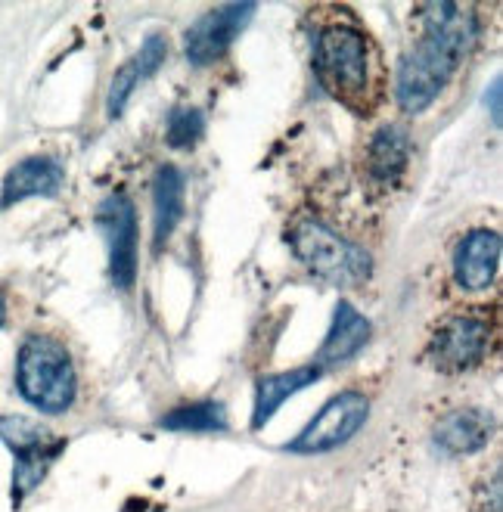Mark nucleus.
<instances>
[{"instance_id":"1","label":"nucleus","mask_w":503,"mask_h":512,"mask_svg":"<svg viewBox=\"0 0 503 512\" xmlns=\"http://www.w3.org/2000/svg\"><path fill=\"white\" fill-rule=\"evenodd\" d=\"M479 22L469 10L454 4L423 7V38L398 69V103L404 112L429 109L451 81L463 53L472 47Z\"/></svg>"},{"instance_id":"2","label":"nucleus","mask_w":503,"mask_h":512,"mask_svg":"<svg viewBox=\"0 0 503 512\" xmlns=\"http://www.w3.org/2000/svg\"><path fill=\"white\" fill-rule=\"evenodd\" d=\"M314 69L327 94L354 112L373 106V50L361 28L330 22L317 32Z\"/></svg>"},{"instance_id":"3","label":"nucleus","mask_w":503,"mask_h":512,"mask_svg":"<svg viewBox=\"0 0 503 512\" xmlns=\"http://www.w3.org/2000/svg\"><path fill=\"white\" fill-rule=\"evenodd\" d=\"M16 385L19 395L41 413L69 410L75 401V367L69 351L47 336H32L19 351Z\"/></svg>"},{"instance_id":"4","label":"nucleus","mask_w":503,"mask_h":512,"mask_svg":"<svg viewBox=\"0 0 503 512\" xmlns=\"http://www.w3.org/2000/svg\"><path fill=\"white\" fill-rule=\"evenodd\" d=\"M289 243L311 274L336 286H354L370 277V255L320 221H299L289 233Z\"/></svg>"},{"instance_id":"5","label":"nucleus","mask_w":503,"mask_h":512,"mask_svg":"<svg viewBox=\"0 0 503 512\" xmlns=\"http://www.w3.org/2000/svg\"><path fill=\"white\" fill-rule=\"evenodd\" d=\"M370 404L358 391H345L336 395L333 401L323 404V410L302 429V435L289 444L295 454H327L342 444H348L367 423Z\"/></svg>"},{"instance_id":"6","label":"nucleus","mask_w":503,"mask_h":512,"mask_svg":"<svg viewBox=\"0 0 503 512\" xmlns=\"http://www.w3.org/2000/svg\"><path fill=\"white\" fill-rule=\"evenodd\" d=\"M255 16V4H224L205 13L184 38V50L193 66H209L230 50L240 32Z\"/></svg>"},{"instance_id":"7","label":"nucleus","mask_w":503,"mask_h":512,"mask_svg":"<svg viewBox=\"0 0 503 512\" xmlns=\"http://www.w3.org/2000/svg\"><path fill=\"white\" fill-rule=\"evenodd\" d=\"M488 351V329L482 320L476 317H454L448 323H441V329L432 339L429 357H432V367L438 373H466L479 364Z\"/></svg>"},{"instance_id":"8","label":"nucleus","mask_w":503,"mask_h":512,"mask_svg":"<svg viewBox=\"0 0 503 512\" xmlns=\"http://www.w3.org/2000/svg\"><path fill=\"white\" fill-rule=\"evenodd\" d=\"M100 224L109 236V270L115 286L128 289L137 274V215L125 196H112L100 208Z\"/></svg>"},{"instance_id":"9","label":"nucleus","mask_w":503,"mask_h":512,"mask_svg":"<svg viewBox=\"0 0 503 512\" xmlns=\"http://www.w3.org/2000/svg\"><path fill=\"white\" fill-rule=\"evenodd\" d=\"M500 264V236L494 230H472L454 255V274L466 292H482L494 283Z\"/></svg>"},{"instance_id":"10","label":"nucleus","mask_w":503,"mask_h":512,"mask_svg":"<svg viewBox=\"0 0 503 512\" xmlns=\"http://www.w3.org/2000/svg\"><path fill=\"white\" fill-rule=\"evenodd\" d=\"M63 165L53 156H28L19 165H13L4 177V187H0V212L28 196H56L63 187Z\"/></svg>"},{"instance_id":"11","label":"nucleus","mask_w":503,"mask_h":512,"mask_svg":"<svg viewBox=\"0 0 503 512\" xmlns=\"http://www.w3.org/2000/svg\"><path fill=\"white\" fill-rule=\"evenodd\" d=\"M367 342H370V320L354 308L351 301H339L336 314H333V326L317 351L314 367L323 370V367L345 364V360H351Z\"/></svg>"},{"instance_id":"12","label":"nucleus","mask_w":503,"mask_h":512,"mask_svg":"<svg viewBox=\"0 0 503 512\" xmlns=\"http://www.w3.org/2000/svg\"><path fill=\"white\" fill-rule=\"evenodd\" d=\"M494 435V419L491 413L479 407H463L448 416H441V423L435 426V444L445 454H476L482 450Z\"/></svg>"},{"instance_id":"13","label":"nucleus","mask_w":503,"mask_h":512,"mask_svg":"<svg viewBox=\"0 0 503 512\" xmlns=\"http://www.w3.org/2000/svg\"><path fill=\"white\" fill-rule=\"evenodd\" d=\"M410 162V137L398 125H382L367 143V174L376 184H395Z\"/></svg>"},{"instance_id":"14","label":"nucleus","mask_w":503,"mask_h":512,"mask_svg":"<svg viewBox=\"0 0 503 512\" xmlns=\"http://www.w3.org/2000/svg\"><path fill=\"white\" fill-rule=\"evenodd\" d=\"M320 379V370L311 367H295V370H283L274 376H264L255 388V410H252V429H261L268 419L292 398L299 395L302 388L314 385Z\"/></svg>"},{"instance_id":"15","label":"nucleus","mask_w":503,"mask_h":512,"mask_svg":"<svg viewBox=\"0 0 503 512\" xmlns=\"http://www.w3.org/2000/svg\"><path fill=\"white\" fill-rule=\"evenodd\" d=\"M181 215H184V177L171 165L159 168L156 184H153V224H156L153 243H156V249H162L168 243V236L174 233Z\"/></svg>"},{"instance_id":"16","label":"nucleus","mask_w":503,"mask_h":512,"mask_svg":"<svg viewBox=\"0 0 503 512\" xmlns=\"http://www.w3.org/2000/svg\"><path fill=\"white\" fill-rule=\"evenodd\" d=\"M162 426L174 432H215L227 426V413L218 401H199L168 413L162 419Z\"/></svg>"},{"instance_id":"17","label":"nucleus","mask_w":503,"mask_h":512,"mask_svg":"<svg viewBox=\"0 0 503 512\" xmlns=\"http://www.w3.org/2000/svg\"><path fill=\"white\" fill-rule=\"evenodd\" d=\"M0 438L13 450V454H25V450H38L53 444L50 432L25 416H4L0 419Z\"/></svg>"},{"instance_id":"18","label":"nucleus","mask_w":503,"mask_h":512,"mask_svg":"<svg viewBox=\"0 0 503 512\" xmlns=\"http://www.w3.org/2000/svg\"><path fill=\"white\" fill-rule=\"evenodd\" d=\"M205 131V118L199 109L193 106H181V109H174L171 118H168V128H165V140L168 146L174 149H190Z\"/></svg>"},{"instance_id":"19","label":"nucleus","mask_w":503,"mask_h":512,"mask_svg":"<svg viewBox=\"0 0 503 512\" xmlns=\"http://www.w3.org/2000/svg\"><path fill=\"white\" fill-rule=\"evenodd\" d=\"M140 81H143V75H140L137 59H131V63H125L122 69L115 72L112 87H109V118H115V115H122V112H125V103H128V97L134 94V87H137Z\"/></svg>"},{"instance_id":"20","label":"nucleus","mask_w":503,"mask_h":512,"mask_svg":"<svg viewBox=\"0 0 503 512\" xmlns=\"http://www.w3.org/2000/svg\"><path fill=\"white\" fill-rule=\"evenodd\" d=\"M165 53H168V44H165V38H159V35H150L143 44H140V53L134 56L137 59V66H140V75L143 78H150L162 63H165Z\"/></svg>"},{"instance_id":"21","label":"nucleus","mask_w":503,"mask_h":512,"mask_svg":"<svg viewBox=\"0 0 503 512\" xmlns=\"http://www.w3.org/2000/svg\"><path fill=\"white\" fill-rule=\"evenodd\" d=\"M488 103H491V122L500 125V81L491 84V100Z\"/></svg>"},{"instance_id":"22","label":"nucleus","mask_w":503,"mask_h":512,"mask_svg":"<svg viewBox=\"0 0 503 512\" xmlns=\"http://www.w3.org/2000/svg\"><path fill=\"white\" fill-rule=\"evenodd\" d=\"M7 323V305H4V298H0V326Z\"/></svg>"}]
</instances>
